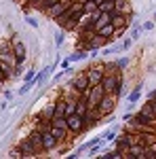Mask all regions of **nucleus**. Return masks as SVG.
<instances>
[{"label": "nucleus", "mask_w": 156, "mask_h": 159, "mask_svg": "<svg viewBox=\"0 0 156 159\" xmlns=\"http://www.w3.org/2000/svg\"><path fill=\"white\" fill-rule=\"evenodd\" d=\"M101 85H103V89H106V93H110V96H118L120 91H122V76H120V72H116V74L106 72L103 74Z\"/></svg>", "instance_id": "obj_1"}, {"label": "nucleus", "mask_w": 156, "mask_h": 159, "mask_svg": "<svg viewBox=\"0 0 156 159\" xmlns=\"http://www.w3.org/2000/svg\"><path fill=\"white\" fill-rule=\"evenodd\" d=\"M82 96L89 100V106L93 108V106H99L101 98L106 96V89H103L101 83H99V85H91V87H86V89L82 91Z\"/></svg>", "instance_id": "obj_2"}, {"label": "nucleus", "mask_w": 156, "mask_h": 159, "mask_svg": "<svg viewBox=\"0 0 156 159\" xmlns=\"http://www.w3.org/2000/svg\"><path fill=\"white\" fill-rule=\"evenodd\" d=\"M65 119H68V129H70V134H80V132H84V129H86L84 117H80L78 112H72V115H68Z\"/></svg>", "instance_id": "obj_3"}, {"label": "nucleus", "mask_w": 156, "mask_h": 159, "mask_svg": "<svg viewBox=\"0 0 156 159\" xmlns=\"http://www.w3.org/2000/svg\"><path fill=\"white\" fill-rule=\"evenodd\" d=\"M114 108H116V96L106 93V96L101 98V102H99V110H101V112H103V117H106V115H112Z\"/></svg>", "instance_id": "obj_4"}, {"label": "nucleus", "mask_w": 156, "mask_h": 159, "mask_svg": "<svg viewBox=\"0 0 156 159\" xmlns=\"http://www.w3.org/2000/svg\"><path fill=\"white\" fill-rule=\"evenodd\" d=\"M103 74H106V68L103 66H93L86 70V76H89V83L91 85H99L103 81Z\"/></svg>", "instance_id": "obj_5"}, {"label": "nucleus", "mask_w": 156, "mask_h": 159, "mask_svg": "<svg viewBox=\"0 0 156 159\" xmlns=\"http://www.w3.org/2000/svg\"><path fill=\"white\" fill-rule=\"evenodd\" d=\"M72 87L76 89V91H80L82 93L86 87H91V83H89V76H86V72H78L76 76L72 79Z\"/></svg>", "instance_id": "obj_6"}, {"label": "nucleus", "mask_w": 156, "mask_h": 159, "mask_svg": "<svg viewBox=\"0 0 156 159\" xmlns=\"http://www.w3.org/2000/svg\"><path fill=\"white\" fill-rule=\"evenodd\" d=\"M19 148H21L23 157H36V155H40V153L36 151V147L32 144V140H30V138H25V140H21V142H19Z\"/></svg>", "instance_id": "obj_7"}, {"label": "nucleus", "mask_w": 156, "mask_h": 159, "mask_svg": "<svg viewBox=\"0 0 156 159\" xmlns=\"http://www.w3.org/2000/svg\"><path fill=\"white\" fill-rule=\"evenodd\" d=\"M114 13H122L131 19V2L129 0H114Z\"/></svg>", "instance_id": "obj_8"}, {"label": "nucleus", "mask_w": 156, "mask_h": 159, "mask_svg": "<svg viewBox=\"0 0 156 159\" xmlns=\"http://www.w3.org/2000/svg\"><path fill=\"white\" fill-rule=\"evenodd\" d=\"M57 144H59V142H57L55 136L51 134V129H48V132H42V148H44V151H53Z\"/></svg>", "instance_id": "obj_9"}, {"label": "nucleus", "mask_w": 156, "mask_h": 159, "mask_svg": "<svg viewBox=\"0 0 156 159\" xmlns=\"http://www.w3.org/2000/svg\"><path fill=\"white\" fill-rule=\"evenodd\" d=\"M139 110H141L144 115H148V117H154V119H156V100L154 98H148V102H145Z\"/></svg>", "instance_id": "obj_10"}, {"label": "nucleus", "mask_w": 156, "mask_h": 159, "mask_svg": "<svg viewBox=\"0 0 156 159\" xmlns=\"http://www.w3.org/2000/svg\"><path fill=\"white\" fill-rule=\"evenodd\" d=\"M129 147H131V140H129V132L124 129V132H122V136H118V140H116V148L124 153Z\"/></svg>", "instance_id": "obj_11"}, {"label": "nucleus", "mask_w": 156, "mask_h": 159, "mask_svg": "<svg viewBox=\"0 0 156 159\" xmlns=\"http://www.w3.org/2000/svg\"><path fill=\"white\" fill-rule=\"evenodd\" d=\"M108 40H110V38L101 36V34H95V36L91 38V49H93V51H95V49H101L103 45H108Z\"/></svg>", "instance_id": "obj_12"}, {"label": "nucleus", "mask_w": 156, "mask_h": 159, "mask_svg": "<svg viewBox=\"0 0 156 159\" xmlns=\"http://www.w3.org/2000/svg\"><path fill=\"white\" fill-rule=\"evenodd\" d=\"M13 53H15V57H17V61H19V64L25 60V47L19 43V40H15V45H13Z\"/></svg>", "instance_id": "obj_13"}, {"label": "nucleus", "mask_w": 156, "mask_h": 159, "mask_svg": "<svg viewBox=\"0 0 156 159\" xmlns=\"http://www.w3.org/2000/svg\"><path fill=\"white\" fill-rule=\"evenodd\" d=\"M114 25H112V21L110 24H106V25H101V28H97V34H101V36H106V38H112L114 36Z\"/></svg>", "instance_id": "obj_14"}, {"label": "nucleus", "mask_w": 156, "mask_h": 159, "mask_svg": "<svg viewBox=\"0 0 156 159\" xmlns=\"http://www.w3.org/2000/svg\"><path fill=\"white\" fill-rule=\"evenodd\" d=\"M53 117H55V104L42 108V112L38 115V119H42V121H53Z\"/></svg>", "instance_id": "obj_15"}, {"label": "nucleus", "mask_w": 156, "mask_h": 159, "mask_svg": "<svg viewBox=\"0 0 156 159\" xmlns=\"http://www.w3.org/2000/svg\"><path fill=\"white\" fill-rule=\"evenodd\" d=\"M63 11H65V7H63L61 2H55L53 7H48V9H47V13L51 15V17H55V19H57V17H59Z\"/></svg>", "instance_id": "obj_16"}, {"label": "nucleus", "mask_w": 156, "mask_h": 159, "mask_svg": "<svg viewBox=\"0 0 156 159\" xmlns=\"http://www.w3.org/2000/svg\"><path fill=\"white\" fill-rule=\"evenodd\" d=\"M55 2H59V0H36V2H32V7L34 9H40V11H47L48 7H53Z\"/></svg>", "instance_id": "obj_17"}, {"label": "nucleus", "mask_w": 156, "mask_h": 159, "mask_svg": "<svg viewBox=\"0 0 156 159\" xmlns=\"http://www.w3.org/2000/svg\"><path fill=\"white\" fill-rule=\"evenodd\" d=\"M110 21H112V13H108V11H101L99 19L95 21V30H97V28H101V25H106V24H110Z\"/></svg>", "instance_id": "obj_18"}, {"label": "nucleus", "mask_w": 156, "mask_h": 159, "mask_svg": "<svg viewBox=\"0 0 156 159\" xmlns=\"http://www.w3.org/2000/svg\"><path fill=\"white\" fill-rule=\"evenodd\" d=\"M97 9H99V4H97V2H93V0H86V2H84V9H82V11L91 15V13L97 11Z\"/></svg>", "instance_id": "obj_19"}, {"label": "nucleus", "mask_w": 156, "mask_h": 159, "mask_svg": "<svg viewBox=\"0 0 156 159\" xmlns=\"http://www.w3.org/2000/svg\"><path fill=\"white\" fill-rule=\"evenodd\" d=\"M101 11H108V13H114V0H106L103 4H99Z\"/></svg>", "instance_id": "obj_20"}, {"label": "nucleus", "mask_w": 156, "mask_h": 159, "mask_svg": "<svg viewBox=\"0 0 156 159\" xmlns=\"http://www.w3.org/2000/svg\"><path fill=\"white\" fill-rule=\"evenodd\" d=\"M2 79H6V74H4V70H2V64H0V81Z\"/></svg>", "instance_id": "obj_21"}, {"label": "nucleus", "mask_w": 156, "mask_h": 159, "mask_svg": "<svg viewBox=\"0 0 156 159\" xmlns=\"http://www.w3.org/2000/svg\"><path fill=\"white\" fill-rule=\"evenodd\" d=\"M148 98H154V100H156V89L152 91V93H150V96H148Z\"/></svg>", "instance_id": "obj_22"}]
</instances>
